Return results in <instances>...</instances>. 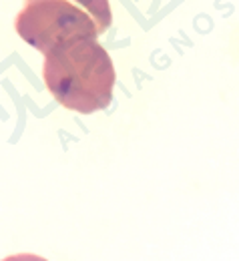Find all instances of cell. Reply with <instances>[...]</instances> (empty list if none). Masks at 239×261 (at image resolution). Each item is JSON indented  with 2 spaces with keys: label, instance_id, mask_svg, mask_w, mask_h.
Listing matches in <instances>:
<instances>
[{
  "label": "cell",
  "instance_id": "6da1fadb",
  "mask_svg": "<svg viewBox=\"0 0 239 261\" xmlns=\"http://www.w3.org/2000/svg\"><path fill=\"white\" fill-rule=\"evenodd\" d=\"M42 79L65 109L91 115L111 105L117 72L99 40H76L44 55Z\"/></svg>",
  "mask_w": 239,
  "mask_h": 261
},
{
  "label": "cell",
  "instance_id": "7a4b0ae2",
  "mask_svg": "<svg viewBox=\"0 0 239 261\" xmlns=\"http://www.w3.org/2000/svg\"><path fill=\"white\" fill-rule=\"evenodd\" d=\"M111 24L109 0H24L14 20L18 36L42 55L65 42L97 40Z\"/></svg>",
  "mask_w": 239,
  "mask_h": 261
},
{
  "label": "cell",
  "instance_id": "3957f363",
  "mask_svg": "<svg viewBox=\"0 0 239 261\" xmlns=\"http://www.w3.org/2000/svg\"><path fill=\"white\" fill-rule=\"evenodd\" d=\"M2 261H48L40 255H34V253H16V255H8Z\"/></svg>",
  "mask_w": 239,
  "mask_h": 261
}]
</instances>
